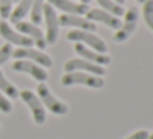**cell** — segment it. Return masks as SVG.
<instances>
[{"label": "cell", "instance_id": "1", "mask_svg": "<svg viewBox=\"0 0 153 139\" xmlns=\"http://www.w3.org/2000/svg\"><path fill=\"white\" fill-rule=\"evenodd\" d=\"M61 83L64 87H73V85H84L89 89H102L104 87V79L99 75H92L87 72L74 70V72H66L61 77Z\"/></svg>", "mask_w": 153, "mask_h": 139}, {"label": "cell", "instance_id": "2", "mask_svg": "<svg viewBox=\"0 0 153 139\" xmlns=\"http://www.w3.org/2000/svg\"><path fill=\"white\" fill-rule=\"evenodd\" d=\"M68 40L73 43H81L84 46L91 48V49L97 51L100 54H107V44L104 43V40H100L97 34H94L92 31H82V30H71L68 33Z\"/></svg>", "mask_w": 153, "mask_h": 139}, {"label": "cell", "instance_id": "3", "mask_svg": "<svg viewBox=\"0 0 153 139\" xmlns=\"http://www.w3.org/2000/svg\"><path fill=\"white\" fill-rule=\"evenodd\" d=\"M36 92H38V98L41 100V103H43L45 108H48L53 115H58V116H63L68 113V105L64 102H61V100H58L56 97L53 95V93L50 92V89L46 87V83L41 82L40 85L36 87Z\"/></svg>", "mask_w": 153, "mask_h": 139}, {"label": "cell", "instance_id": "4", "mask_svg": "<svg viewBox=\"0 0 153 139\" xmlns=\"http://www.w3.org/2000/svg\"><path fill=\"white\" fill-rule=\"evenodd\" d=\"M123 15H125V20H123L122 26L114 34V41L115 43H125L133 34V31L137 28V23H138V8L137 7H130Z\"/></svg>", "mask_w": 153, "mask_h": 139}, {"label": "cell", "instance_id": "5", "mask_svg": "<svg viewBox=\"0 0 153 139\" xmlns=\"http://www.w3.org/2000/svg\"><path fill=\"white\" fill-rule=\"evenodd\" d=\"M43 17L45 26H46V34H45L46 44H54L58 41V36H59V17L50 4L45 5Z\"/></svg>", "mask_w": 153, "mask_h": 139}, {"label": "cell", "instance_id": "6", "mask_svg": "<svg viewBox=\"0 0 153 139\" xmlns=\"http://www.w3.org/2000/svg\"><path fill=\"white\" fill-rule=\"evenodd\" d=\"M12 57L15 59H27L31 62L38 64V66L45 67V69H50L53 66V59H51L48 54L41 53L40 49H33V48H17L12 53Z\"/></svg>", "mask_w": 153, "mask_h": 139}, {"label": "cell", "instance_id": "7", "mask_svg": "<svg viewBox=\"0 0 153 139\" xmlns=\"http://www.w3.org/2000/svg\"><path fill=\"white\" fill-rule=\"evenodd\" d=\"M0 36L4 38L8 44H15L18 48H31L33 41L30 38H27L25 34L15 31V28H12V25L5 20H0Z\"/></svg>", "mask_w": 153, "mask_h": 139}, {"label": "cell", "instance_id": "8", "mask_svg": "<svg viewBox=\"0 0 153 139\" xmlns=\"http://www.w3.org/2000/svg\"><path fill=\"white\" fill-rule=\"evenodd\" d=\"M20 97L28 105V108H30L33 121L36 123V124H43V123L46 121V111H45V106H43V103H41V100L38 98V95H35L31 90H23V92L20 93Z\"/></svg>", "mask_w": 153, "mask_h": 139}, {"label": "cell", "instance_id": "9", "mask_svg": "<svg viewBox=\"0 0 153 139\" xmlns=\"http://www.w3.org/2000/svg\"><path fill=\"white\" fill-rule=\"evenodd\" d=\"M15 30H18V33L25 34L27 38H30V40L33 41V44H36L40 49H45V48L48 46L46 40H45V33L36 26V25L31 23V21H23V20L17 21V23H15Z\"/></svg>", "mask_w": 153, "mask_h": 139}, {"label": "cell", "instance_id": "10", "mask_svg": "<svg viewBox=\"0 0 153 139\" xmlns=\"http://www.w3.org/2000/svg\"><path fill=\"white\" fill-rule=\"evenodd\" d=\"M12 69L17 70V72L28 74L35 80H38V82H46V79H48V72L45 67L38 66V64H33L31 61H27V59H17L13 62V66H12Z\"/></svg>", "mask_w": 153, "mask_h": 139}, {"label": "cell", "instance_id": "11", "mask_svg": "<svg viewBox=\"0 0 153 139\" xmlns=\"http://www.w3.org/2000/svg\"><path fill=\"white\" fill-rule=\"evenodd\" d=\"M64 70L66 72H74V70H81V72H87L92 75H99L102 77L105 74V69L102 66H97L94 62H89L86 59H69L64 64Z\"/></svg>", "mask_w": 153, "mask_h": 139}, {"label": "cell", "instance_id": "12", "mask_svg": "<svg viewBox=\"0 0 153 139\" xmlns=\"http://www.w3.org/2000/svg\"><path fill=\"white\" fill-rule=\"evenodd\" d=\"M59 26H71L76 30H82V31H96L97 25L94 21L87 20V18L81 17V15H61L59 17Z\"/></svg>", "mask_w": 153, "mask_h": 139}, {"label": "cell", "instance_id": "13", "mask_svg": "<svg viewBox=\"0 0 153 139\" xmlns=\"http://www.w3.org/2000/svg\"><path fill=\"white\" fill-rule=\"evenodd\" d=\"M87 20L94 21V23H104L105 26L112 28V30H119L120 26H122V21L119 20L117 17H114L112 13H109V12L102 10V8H89L87 10Z\"/></svg>", "mask_w": 153, "mask_h": 139}, {"label": "cell", "instance_id": "14", "mask_svg": "<svg viewBox=\"0 0 153 139\" xmlns=\"http://www.w3.org/2000/svg\"><path fill=\"white\" fill-rule=\"evenodd\" d=\"M74 51L81 56V59H86V61H89V62L97 64V66L104 67V66H109L110 64V56L100 54V53H97V51L91 49V48L84 46V44H81V43H74Z\"/></svg>", "mask_w": 153, "mask_h": 139}, {"label": "cell", "instance_id": "15", "mask_svg": "<svg viewBox=\"0 0 153 139\" xmlns=\"http://www.w3.org/2000/svg\"><path fill=\"white\" fill-rule=\"evenodd\" d=\"M48 4L53 8H58V10H63L64 13L68 15H86L89 7L84 4H77L74 0H46Z\"/></svg>", "mask_w": 153, "mask_h": 139}, {"label": "cell", "instance_id": "16", "mask_svg": "<svg viewBox=\"0 0 153 139\" xmlns=\"http://www.w3.org/2000/svg\"><path fill=\"white\" fill-rule=\"evenodd\" d=\"M31 2H33V0H18L17 8H15V10H12L8 20H10L13 25L17 23V21L23 20V18L27 17V13L30 12V8H31Z\"/></svg>", "mask_w": 153, "mask_h": 139}, {"label": "cell", "instance_id": "17", "mask_svg": "<svg viewBox=\"0 0 153 139\" xmlns=\"http://www.w3.org/2000/svg\"><path fill=\"white\" fill-rule=\"evenodd\" d=\"M45 0H33L31 2V23L33 25H40L41 21H43V10H45Z\"/></svg>", "mask_w": 153, "mask_h": 139}, {"label": "cell", "instance_id": "18", "mask_svg": "<svg viewBox=\"0 0 153 139\" xmlns=\"http://www.w3.org/2000/svg\"><path fill=\"white\" fill-rule=\"evenodd\" d=\"M97 4L102 7V10L109 12V13H112L114 17H122L123 13H125V10H123L122 5H119L115 2V0H97Z\"/></svg>", "mask_w": 153, "mask_h": 139}, {"label": "cell", "instance_id": "19", "mask_svg": "<svg viewBox=\"0 0 153 139\" xmlns=\"http://www.w3.org/2000/svg\"><path fill=\"white\" fill-rule=\"evenodd\" d=\"M0 92H4L5 95L10 97V98H18V97H20L17 87H15L13 83L8 82L7 77L4 75V72H2V70H0Z\"/></svg>", "mask_w": 153, "mask_h": 139}, {"label": "cell", "instance_id": "20", "mask_svg": "<svg viewBox=\"0 0 153 139\" xmlns=\"http://www.w3.org/2000/svg\"><path fill=\"white\" fill-rule=\"evenodd\" d=\"M143 20H145L146 26L153 31V0L143 2Z\"/></svg>", "mask_w": 153, "mask_h": 139}, {"label": "cell", "instance_id": "21", "mask_svg": "<svg viewBox=\"0 0 153 139\" xmlns=\"http://www.w3.org/2000/svg\"><path fill=\"white\" fill-rule=\"evenodd\" d=\"M12 7H13V0H0V18L7 20L12 13Z\"/></svg>", "mask_w": 153, "mask_h": 139}, {"label": "cell", "instance_id": "22", "mask_svg": "<svg viewBox=\"0 0 153 139\" xmlns=\"http://www.w3.org/2000/svg\"><path fill=\"white\" fill-rule=\"evenodd\" d=\"M12 53H13V48H12V44H8V43L0 48V66H2V64H5L8 59H10Z\"/></svg>", "mask_w": 153, "mask_h": 139}, {"label": "cell", "instance_id": "23", "mask_svg": "<svg viewBox=\"0 0 153 139\" xmlns=\"http://www.w3.org/2000/svg\"><path fill=\"white\" fill-rule=\"evenodd\" d=\"M0 111H4V113H10V111H12V103H10V100H8L2 92H0Z\"/></svg>", "mask_w": 153, "mask_h": 139}, {"label": "cell", "instance_id": "24", "mask_svg": "<svg viewBox=\"0 0 153 139\" xmlns=\"http://www.w3.org/2000/svg\"><path fill=\"white\" fill-rule=\"evenodd\" d=\"M150 132L146 131V129H138V131H135L133 134H130L127 139H148Z\"/></svg>", "mask_w": 153, "mask_h": 139}, {"label": "cell", "instance_id": "25", "mask_svg": "<svg viewBox=\"0 0 153 139\" xmlns=\"http://www.w3.org/2000/svg\"><path fill=\"white\" fill-rule=\"evenodd\" d=\"M92 0H81V4H84V5H87V4H91Z\"/></svg>", "mask_w": 153, "mask_h": 139}, {"label": "cell", "instance_id": "26", "mask_svg": "<svg viewBox=\"0 0 153 139\" xmlns=\"http://www.w3.org/2000/svg\"><path fill=\"white\" fill-rule=\"evenodd\" d=\"M115 2H117V4H119V5H122L123 2H125V0H115Z\"/></svg>", "mask_w": 153, "mask_h": 139}, {"label": "cell", "instance_id": "27", "mask_svg": "<svg viewBox=\"0 0 153 139\" xmlns=\"http://www.w3.org/2000/svg\"><path fill=\"white\" fill-rule=\"evenodd\" d=\"M137 2H138V4H143V2H145V0H137Z\"/></svg>", "mask_w": 153, "mask_h": 139}, {"label": "cell", "instance_id": "28", "mask_svg": "<svg viewBox=\"0 0 153 139\" xmlns=\"http://www.w3.org/2000/svg\"><path fill=\"white\" fill-rule=\"evenodd\" d=\"M148 139H153V134H150V136H148Z\"/></svg>", "mask_w": 153, "mask_h": 139}, {"label": "cell", "instance_id": "29", "mask_svg": "<svg viewBox=\"0 0 153 139\" xmlns=\"http://www.w3.org/2000/svg\"><path fill=\"white\" fill-rule=\"evenodd\" d=\"M13 2H18V0H13Z\"/></svg>", "mask_w": 153, "mask_h": 139}, {"label": "cell", "instance_id": "30", "mask_svg": "<svg viewBox=\"0 0 153 139\" xmlns=\"http://www.w3.org/2000/svg\"><path fill=\"white\" fill-rule=\"evenodd\" d=\"M0 131H2V128H0Z\"/></svg>", "mask_w": 153, "mask_h": 139}]
</instances>
